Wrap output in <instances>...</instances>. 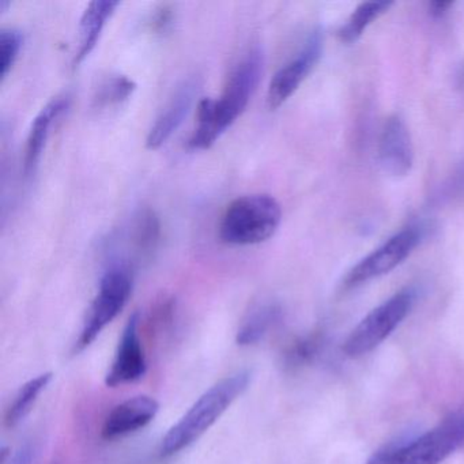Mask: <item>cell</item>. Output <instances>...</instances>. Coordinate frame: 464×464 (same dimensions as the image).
Segmentation results:
<instances>
[{
    "mask_svg": "<svg viewBox=\"0 0 464 464\" xmlns=\"http://www.w3.org/2000/svg\"><path fill=\"white\" fill-rule=\"evenodd\" d=\"M265 67L259 48H252L233 67L218 99H205L198 107V127L189 138L191 150H208L243 115L256 92Z\"/></svg>",
    "mask_w": 464,
    "mask_h": 464,
    "instance_id": "6da1fadb",
    "label": "cell"
},
{
    "mask_svg": "<svg viewBox=\"0 0 464 464\" xmlns=\"http://www.w3.org/2000/svg\"><path fill=\"white\" fill-rule=\"evenodd\" d=\"M251 382V372L240 371L208 388L181 420L165 434L161 455L172 456L199 440L237 401Z\"/></svg>",
    "mask_w": 464,
    "mask_h": 464,
    "instance_id": "7a4b0ae2",
    "label": "cell"
},
{
    "mask_svg": "<svg viewBox=\"0 0 464 464\" xmlns=\"http://www.w3.org/2000/svg\"><path fill=\"white\" fill-rule=\"evenodd\" d=\"M282 221V208L271 195L237 198L227 206L219 237L229 246H255L273 237Z\"/></svg>",
    "mask_w": 464,
    "mask_h": 464,
    "instance_id": "3957f363",
    "label": "cell"
},
{
    "mask_svg": "<svg viewBox=\"0 0 464 464\" xmlns=\"http://www.w3.org/2000/svg\"><path fill=\"white\" fill-rule=\"evenodd\" d=\"M463 442L464 411H456L415 439L391 442V464H440Z\"/></svg>",
    "mask_w": 464,
    "mask_h": 464,
    "instance_id": "277c9868",
    "label": "cell"
},
{
    "mask_svg": "<svg viewBox=\"0 0 464 464\" xmlns=\"http://www.w3.org/2000/svg\"><path fill=\"white\" fill-rule=\"evenodd\" d=\"M415 298L417 292L412 287H406L369 312L344 342V354L358 358L376 349L406 319Z\"/></svg>",
    "mask_w": 464,
    "mask_h": 464,
    "instance_id": "5b68a950",
    "label": "cell"
},
{
    "mask_svg": "<svg viewBox=\"0 0 464 464\" xmlns=\"http://www.w3.org/2000/svg\"><path fill=\"white\" fill-rule=\"evenodd\" d=\"M132 292V274L129 266L115 265L104 274L99 293L92 303L75 352L91 346L102 331L121 314Z\"/></svg>",
    "mask_w": 464,
    "mask_h": 464,
    "instance_id": "8992f818",
    "label": "cell"
},
{
    "mask_svg": "<svg viewBox=\"0 0 464 464\" xmlns=\"http://www.w3.org/2000/svg\"><path fill=\"white\" fill-rule=\"evenodd\" d=\"M423 238V227L420 225H410L388 238L379 248L372 251L368 256L357 263L342 281L344 290L354 289L372 279L380 278L395 270L404 262Z\"/></svg>",
    "mask_w": 464,
    "mask_h": 464,
    "instance_id": "52a82bcc",
    "label": "cell"
},
{
    "mask_svg": "<svg viewBox=\"0 0 464 464\" xmlns=\"http://www.w3.org/2000/svg\"><path fill=\"white\" fill-rule=\"evenodd\" d=\"M323 43L322 32L314 31L300 53L274 75L267 91L268 110H278L303 85L322 58Z\"/></svg>",
    "mask_w": 464,
    "mask_h": 464,
    "instance_id": "ba28073f",
    "label": "cell"
},
{
    "mask_svg": "<svg viewBox=\"0 0 464 464\" xmlns=\"http://www.w3.org/2000/svg\"><path fill=\"white\" fill-rule=\"evenodd\" d=\"M138 327H140V314H131L121 334L115 360L105 376V384L108 387L115 388L129 384L145 376L148 371V361H146Z\"/></svg>",
    "mask_w": 464,
    "mask_h": 464,
    "instance_id": "9c48e42d",
    "label": "cell"
},
{
    "mask_svg": "<svg viewBox=\"0 0 464 464\" xmlns=\"http://www.w3.org/2000/svg\"><path fill=\"white\" fill-rule=\"evenodd\" d=\"M377 151L385 173L393 178L409 175L414 164V146L406 123L399 116H392L385 121Z\"/></svg>",
    "mask_w": 464,
    "mask_h": 464,
    "instance_id": "30bf717a",
    "label": "cell"
},
{
    "mask_svg": "<svg viewBox=\"0 0 464 464\" xmlns=\"http://www.w3.org/2000/svg\"><path fill=\"white\" fill-rule=\"evenodd\" d=\"M199 89L200 80L198 77L188 78L176 89L175 93L157 118L156 123L149 131L146 138V148L149 150H157L161 148L178 131L179 127L183 124L191 111Z\"/></svg>",
    "mask_w": 464,
    "mask_h": 464,
    "instance_id": "8fae6325",
    "label": "cell"
},
{
    "mask_svg": "<svg viewBox=\"0 0 464 464\" xmlns=\"http://www.w3.org/2000/svg\"><path fill=\"white\" fill-rule=\"evenodd\" d=\"M159 410V401L151 396L140 395L127 399L108 415L102 426V439H119L145 428L156 418Z\"/></svg>",
    "mask_w": 464,
    "mask_h": 464,
    "instance_id": "7c38bea8",
    "label": "cell"
},
{
    "mask_svg": "<svg viewBox=\"0 0 464 464\" xmlns=\"http://www.w3.org/2000/svg\"><path fill=\"white\" fill-rule=\"evenodd\" d=\"M69 107V100L58 97L48 102L39 115L34 118L26 140L25 160H24V172L26 178H31L39 167L40 159L43 156L45 143L50 137L51 127L56 119L61 118L62 113Z\"/></svg>",
    "mask_w": 464,
    "mask_h": 464,
    "instance_id": "4fadbf2b",
    "label": "cell"
},
{
    "mask_svg": "<svg viewBox=\"0 0 464 464\" xmlns=\"http://www.w3.org/2000/svg\"><path fill=\"white\" fill-rule=\"evenodd\" d=\"M121 6L119 2L112 0H94L91 2L83 12L80 24V43H78L77 53H75L74 67L80 66L93 53L96 45L99 44L100 37L108 21L111 20L115 10Z\"/></svg>",
    "mask_w": 464,
    "mask_h": 464,
    "instance_id": "5bb4252c",
    "label": "cell"
},
{
    "mask_svg": "<svg viewBox=\"0 0 464 464\" xmlns=\"http://www.w3.org/2000/svg\"><path fill=\"white\" fill-rule=\"evenodd\" d=\"M327 346V336L322 330L312 331L305 335L293 339L284 354L282 365L286 371L295 372L316 362Z\"/></svg>",
    "mask_w": 464,
    "mask_h": 464,
    "instance_id": "9a60e30c",
    "label": "cell"
},
{
    "mask_svg": "<svg viewBox=\"0 0 464 464\" xmlns=\"http://www.w3.org/2000/svg\"><path fill=\"white\" fill-rule=\"evenodd\" d=\"M281 319V309L274 304L255 309L238 328L236 342L240 346H254L259 343Z\"/></svg>",
    "mask_w": 464,
    "mask_h": 464,
    "instance_id": "2e32d148",
    "label": "cell"
},
{
    "mask_svg": "<svg viewBox=\"0 0 464 464\" xmlns=\"http://www.w3.org/2000/svg\"><path fill=\"white\" fill-rule=\"evenodd\" d=\"M51 380H53V373L47 372V373L40 374V376L29 380L20 388L9 409H7L6 417H5V422L9 428H15L28 417L37 399L42 395L43 391L48 387Z\"/></svg>",
    "mask_w": 464,
    "mask_h": 464,
    "instance_id": "e0dca14e",
    "label": "cell"
},
{
    "mask_svg": "<svg viewBox=\"0 0 464 464\" xmlns=\"http://www.w3.org/2000/svg\"><path fill=\"white\" fill-rule=\"evenodd\" d=\"M392 2H365L361 4L354 12L347 18L346 24L339 29L338 37L342 43L352 44L357 42L369 25L374 23L377 18L382 17L384 13L392 6Z\"/></svg>",
    "mask_w": 464,
    "mask_h": 464,
    "instance_id": "ac0fdd59",
    "label": "cell"
},
{
    "mask_svg": "<svg viewBox=\"0 0 464 464\" xmlns=\"http://www.w3.org/2000/svg\"><path fill=\"white\" fill-rule=\"evenodd\" d=\"M160 229L161 227H160L159 217L150 208L140 210L134 217L130 238L140 256H150L156 251L160 241Z\"/></svg>",
    "mask_w": 464,
    "mask_h": 464,
    "instance_id": "d6986e66",
    "label": "cell"
},
{
    "mask_svg": "<svg viewBox=\"0 0 464 464\" xmlns=\"http://www.w3.org/2000/svg\"><path fill=\"white\" fill-rule=\"evenodd\" d=\"M137 89V83L124 75H116L105 81L93 99V107L96 110H108L118 107L130 99Z\"/></svg>",
    "mask_w": 464,
    "mask_h": 464,
    "instance_id": "ffe728a7",
    "label": "cell"
},
{
    "mask_svg": "<svg viewBox=\"0 0 464 464\" xmlns=\"http://www.w3.org/2000/svg\"><path fill=\"white\" fill-rule=\"evenodd\" d=\"M23 44L24 37L21 32L15 29H4L0 32V77L2 80H5L10 70L14 67Z\"/></svg>",
    "mask_w": 464,
    "mask_h": 464,
    "instance_id": "44dd1931",
    "label": "cell"
},
{
    "mask_svg": "<svg viewBox=\"0 0 464 464\" xmlns=\"http://www.w3.org/2000/svg\"><path fill=\"white\" fill-rule=\"evenodd\" d=\"M39 453V444L36 440H28L21 444L14 452L2 450V464H34Z\"/></svg>",
    "mask_w": 464,
    "mask_h": 464,
    "instance_id": "7402d4cb",
    "label": "cell"
},
{
    "mask_svg": "<svg viewBox=\"0 0 464 464\" xmlns=\"http://www.w3.org/2000/svg\"><path fill=\"white\" fill-rule=\"evenodd\" d=\"M452 6V2H433V4H429V12L433 17H442L450 12Z\"/></svg>",
    "mask_w": 464,
    "mask_h": 464,
    "instance_id": "603a6c76",
    "label": "cell"
}]
</instances>
